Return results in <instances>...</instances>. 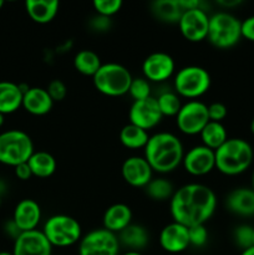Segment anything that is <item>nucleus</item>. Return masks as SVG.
Segmentation results:
<instances>
[{
    "label": "nucleus",
    "mask_w": 254,
    "mask_h": 255,
    "mask_svg": "<svg viewBox=\"0 0 254 255\" xmlns=\"http://www.w3.org/2000/svg\"><path fill=\"white\" fill-rule=\"evenodd\" d=\"M209 122L208 106L198 100H191L182 105L176 116V124L179 131L188 136L199 134Z\"/></svg>",
    "instance_id": "10"
},
{
    "label": "nucleus",
    "mask_w": 254,
    "mask_h": 255,
    "mask_svg": "<svg viewBox=\"0 0 254 255\" xmlns=\"http://www.w3.org/2000/svg\"><path fill=\"white\" fill-rule=\"evenodd\" d=\"M156 100L162 116L176 117L182 107L179 96L174 91L162 92V94L158 95V97Z\"/></svg>",
    "instance_id": "31"
},
{
    "label": "nucleus",
    "mask_w": 254,
    "mask_h": 255,
    "mask_svg": "<svg viewBox=\"0 0 254 255\" xmlns=\"http://www.w3.org/2000/svg\"><path fill=\"white\" fill-rule=\"evenodd\" d=\"M47 94L50 95V97L52 99L54 102H60L66 97L67 95V87L61 80H52L49 84L46 89Z\"/></svg>",
    "instance_id": "36"
},
{
    "label": "nucleus",
    "mask_w": 254,
    "mask_h": 255,
    "mask_svg": "<svg viewBox=\"0 0 254 255\" xmlns=\"http://www.w3.org/2000/svg\"><path fill=\"white\" fill-rule=\"evenodd\" d=\"M234 241L237 246L241 247L243 251L253 247V227L251 226H239L234 229Z\"/></svg>",
    "instance_id": "34"
},
{
    "label": "nucleus",
    "mask_w": 254,
    "mask_h": 255,
    "mask_svg": "<svg viewBox=\"0 0 254 255\" xmlns=\"http://www.w3.org/2000/svg\"><path fill=\"white\" fill-rule=\"evenodd\" d=\"M104 228L115 234H119L131 224L132 211L127 204L116 203L106 209L104 214Z\"/></svg>",
    "instance_id": "21"
},
{
    "label": "nucleus",
    "mask_w": 254,
    "mask_h": 255,
    "mask_svg": "<svg viewBox=\"0 0 254 255\" xmlns=\"http://www.w3.org/2000/svg\"><path fill=\"white\" fill-rule=\"evenodd\" d=\"M54 101L42 87H29L22 96V107L34 116H44L51 111Z\"/></svg>",
    "instance_id": "19"
},
{
    "label": "nucleus",
    "mask_w": 254,
    "mask_h": 255,
    "mask_svg": "<svg viewBox=\"0 0 254 255\" xmlns=\"http://www.w3.org/2000/svg\"><path fill=\"white\" fill-rule=\"evenodd\" d=\"M90 25H91L92 29L96 30V31H107V30L111 27V20H110V17L96 15V16H94L91 19Z\"/></svg>",
    "instance_id": "39"
},
{
    "label": "nucleus",
    "mask_w": 254,
    "mask_h": 255,
    "mask_svg": "<svg viewBox=\"0 0 254 255\" xmlns=\"http://www.w3.org/2000/svg\"><path fill=\"white\" fill-rule=\"evenodd\" d=\"M176 64L171 55L166 52H153L142 64L143 77L149 82H163L173 75Z\"/></svg>",
    "instance_id": "14"
},
{
    "label": "nucleus",
    "mask_w": 254,
    "mask_h": 255,
    "mask_svg": "<svg viewBox=\"0 0 254 255\" xmlns=\"http://www.w3.org/2000/svg\"><path fill=\"white\" fill-rule=\"evenodd\" d=\"M117 238H119L120 246L126 247V248H128V251L132 252H139L144 249L149 241L147 229L139 224L132 223L124 231L120 232L117 234Z\"/></svg>",
    "instance_id": "24"
},
{
    "label": "nucleus",
    "mask_w": 254,
    "mask_h": 255,
    "mask_svg": "<svg viewBox=\"0 0 254 255\" xmlns=\"http://www.w3.org/2000/svg\"><path fill=\"white\" fill-rule=\"evenodd\" d=\"M42 233L52 247H71L79 243L82 238L81 226L72 217L66 214H56L45 222Z\"/></svg>",
    "instance_id": "7"
},
{
    "label": "nucleus",
    "mask_w": 254,
    "mask_h": 255,
    "mask_svg": "<svg viewBox=\"0 0 254 255\" xmlns=\"http://www.w3.org/2000/svg\"><path fill=\"white\" fill-rule=\"evenodd\" d=\"M1 192H2V184L0 183V194H1Z\"/></svg>",
    "instance_id": "50"
},
{
    "label": "nucleus",
    "mask_w": 254,
    "mask_h": 255,
    "mask_svg": "<svg viewBox=\"0 0 254 255\" xmlns=\"http://www.w3.org/2000/svg\"><path fill=\"white\" fill-rule=\"evenodd\" d=\"M117 234L105 228L94 229L79 242V255H120Z\"/></svg>",
    "instance_id": "9"
},
{
    "label": "nucleus",
    "mask_w": 254,
    "mask_h": 255,
    "mask_svg": "<svg viewBox=\"0 0 254 255\" xmlns=\"http://www.w3.org/2000/svg\"><path fill=\"white\" fill-rule=\"evenodd\" d=\"M253 247H254V228H253Z\"/></svg>",
    "instance_id": "51"
},
{
    "label": "nucleus",
    "mask_w": 254,
    "mask_h": 255,
    "mask_svg": "<svg viewBox=\"0 0 254 255\" xmlns=\"http://www.w3.org/2000/svg\"><path fill=\"white\" fill-rule=\"evenodd\" d=\"M2 6H4V1H2V0H0V9H1Z\"/></svg>",
    "instance_id": "49"
},
{
    "label": "nucleus",
    "mask_w": 254,
    "mask_h": 255,
    "mask_svg": "<svg viewBox=\"0 0 254 255\" xmlns=\"http://www.w3.org/2000/svg\"><path fill=\"white\" fill-rule=\"evenodd\" d=\"M202 139V144L208 148L218 149L224 142L228 139V134H227V129L221 122H213L209 121L208 124L206 125L202 132L199 133Z\"/></svg>",
    "instance_id": "28"
},
{
    "label": "nucleus",
    "mask_w": 254,
    "mask_h": 255,
    "mask_svg": "<svg viewBox=\"0 0 254 255\" xmlns=\"http://www.w3.org/2000/svg\"><path fill=\"white\" fill-rule=\"evenodd\" d=\"M122 178L127 184L136 188L146 187L152 179L153 169L144 157L132 156L124 162L121 168Z\"/></svg>",
    "instance_id": "16"
},
{
    "label": "nucleus",
    "mask_w": 254,
    "mask_h": 255,
    "mask_svg": "<svg viewBox=\"0 0 254 255\" xmlns=\"http://www.w3.org/2000/svg\"><path fill=\"white\" fill-rule=\"evenodd\" d=\"M241 0H232V1H218L219 5L224 7H231V6H237V5L241 4Z\"/></svg>",
    "instance_id": "42"
},
{
    "label": "nucleus",
    "mask_w": 254,
    "mask_h": 255,
    "mask_svg": "<svg viewBox=\"0 0 254 255\" xmlns=\"http://www.w3.org/2000/svg\"><path fill=\"white\" fill-rule=\"evenodd\" d=\"M0 255H14L12 254V252L10 253V252H0Z\"/></svg>",
    "instance_id": "47"
},
{
    "label": "nucleus",
    "mask_w": 254,
    "mask_h": 255,
    "mask_svg": "<svg viewBox=\"0 0 254 255\" xmlns=\"http://www.w3.org/2000/svg\"><path fill=\"white\" fill-rule=\"evenodd\" d=\"M132 75L127 67L116 62L102 64L99 71L92 77L95 87L105 96L120 97L128 92Z\"/></svg>",
    "instance_id": "4"
},
{
    "label": "nucleus",
    "mask_w": 254,
    "mask_h": 255,
    "mask_svg": "<svg viewBox=\"0 0 254 255\" xmlns=\"http://www.w3.org/2000/svg\"><path fill=\"white\" fill-rule=\"evenodd\" d=\"M149 139V134L146 129L128 124L122 127L120 132V141L126 148L139 149L144 148Z\"/></svg>",
    "instance_id": "27"
},
{
    "label": "nucleus",
    "mask_w": 254,
    "mask_h": 255,
    "mask_svg": "<svg viewBox=\"0 0 254 255\" xmlns=\"http://www.w3.org/2000/svg\"><path fill=\"white\" fill-rule=\"evenodd\" d=\"M229 212L241 217L254 216V191L247 187L236 188L226 199Z\"/></svg>",
    "instance_id": "20"
},
{
    "label": "nucleus",
    "mask_w": 254,
    "mask_h": 255,
    "mask_svg": "<svg viewBox=\"0 0 254 255\" xmlns=\"http://www.w3.org/2000/svg\"><path fill=\"white\" fill-rule=\"evenodd\" d=\"M182 164L191 176H206L216 168V154L213 149L199 144L184 153Z\"/></svg>",
    "instance_id": "13"
},
{
    "label": "nucleus",
    "mask_w": 254,
    "mask_h": 255,
    "mask_svg": "<svg viewBox=\"0 0 254 255\" xmlns=\"http://www.w3.org/2000/svg\"><path fill=\"white\" fill-rule=\"evenodd\" d=\"M122 255H142L141 252H132V251H127L126 253H124Z\"/></svg>",
    "instance_id": "44"
},
{
    "label": "nucleus",
    "mask_w": 254,
    "mask_h": 255,
    "mask_svg": "<svg viewBox=\"0 0 254 255\" xmlns=\"http://www.w3.org/2000/svg\"><path fill=\"white\" fill-rule=\"evenodd\" d=\"M144 158L153 172L169 173L182 164L184 157L181 139L169 132H158L149 136L144 147Z\"/></svg>",
    "instance_id": "2"
},
{
    "label": "nucleus",
    "mask_w": 254,
    "mask_h": 255,
    "mask_svg": "<svg viewBox=\"0 0 254 255\" xmlns=\"http://www.w3.org/2000/svg\"><path fill=\"white\" fill-rule=\"evenodd\" d=\"M242 21L233 14L219 11L209 16L208 36L213 46L218 49H231L242 39Z\"/></svg>",
    "instance_id": "6"
},
{
    "label": "nucleus",
    "mask_w": 254,
    "mask_h": 255,
    "mask_svg": "<svg viewBox=\"0 0 254 255\" xmlns=\"http://www.w3.org/2000/svg\"><path fill=\"white\" fill-rule=\"evenodd\" d=\"M14 255H52V246L42 231L21 232L14 241Z\"/></svg>",
    "instance_id": "15"
},
{
    "label": "nucleus",
    "mask_w": 254,
    "mask_h": 255,
    "mask_svg": "<svg viewBox=\"0 0 254 255\" xmlns=\"http://www.w3.org/2000/svg\"><path fill=\"white\" fill-rule=\"evenodd\" d=\"M2 125H4V115L0 114V127H1Z\"/></svg>",
    "instance_id": "46"
},
{
    "label": "nucleus",
    "mask_w": 254,
    "mask_h": 255,
    "mask_svg": "<svg viewBox=\"0 0 254 255\" xmlns=\"http://www.w3.org/2000/svg\"><path fill=\"white\" fill-rule=\"evenodd\" d=\"M121 0H95L92 2L95 11L97 15H101L105 17H111L112 15L117 14L122 7Z\"/></svg>",
    "instance_id": "33"
},
{
    "label": "nucleus",
    "mask_w": 254,
    "mask_h": 255,
    "mask_svg": "<svg viewBox=\"0 0 254 255\" xmlns=\"http://www.w3.org/2000/svg\"><path fill=\"white\" fill-rule=\"evenodd\" d=\"M146 193L153 201H166L171 199L174 193V188L171 182L166 178H152L146 187Z\"/></svg>",
    "instance_id": "30"
},
{
    "label": "nucleus",
    "mask_w": 254,
    "mask_h": 255,
    "mask_svg": "<svg viewBox=\"0 0 254 255\" xmlns=\"http://www.w3.org/2000/svg\"><path fill=\"white\" fill-rule=\"evenodd\" d=\"M14 168H15V176H16L19 179H21V181H27V179H30L32 177V172L31 169H30L27 162L19 164V166L14 167Z\"/></svg>",
    "instance_id": "40"
},
{
    "label": "nucleus",
    "mask_w": 254,
    "mask_h": 255,
    "mask_svg": "<svg viewBox=\"0 0 254 255\" xmlns=\"http://www.w3.org/2000/svg\"><path fill=\"white\" fill-rule=\"evenodd\" d=\"M128 94L131 95L134 101H141L151 97V85L144 77H137L132 79L131 86H129Z\"/></svg>",
    "instance_id": "32"
},
{
    "label": "nucleus",
    "mask_w": 254,
    "mask_h": 255,
    "mask_svg": "<svg viewBox=\"0 0 254 255\" xmlns=\"http://www.w3.org/2000/svg\"><path fill=\"white\" fill-rule=\"evenodd\" d=\"M242 37L254 42V15L242 21Z\"/></svg>",
    "instance_id": "38"
},
{
    "label": "nucleus",
    "mask_w": 254,
    "mask_h": 255,
    "mask_svg": "<svg viewBox=\"0 0 254 255\" xmlns=\"http://www.w3.org/2000/svg\"><path fill=\"white\" fill-rule=\"evenodd\" d=\"M227 114H228L227 107L222 102H213L208 106L209 121L221 122L222 124V121L227 117Z\"/></svg>",
    "instance_id": "37"
},
{
    "label": "nucleus",
    "mask_w": 254,
    "mask_h": 255,
    "mask_svg": "<svg viewBox=\"0 0 254 255\" xmlns=\"http://www.w3.org/2000/svg\"><path fill=\"white\" fill-rule=\"evenodd\" d=\"M211 87V76L201 66H186L174 76V92L189 101L203 96Z\"/></svg>",
    "instance_id": "8"
},
{
    "label": "nucleus",
    "mask_w": 254,
    "mask_h": 255,
    "mask_svg": "<svg viewBox=\"0 0 254 255\" xmlns=\"http://www.w3.org/2000/svg\"><path fill=\"white\" fill-rule=\"evenodd\" d=\"M5 232H6V234H9L11 238H14V241L20 236V234H21V231L17 228V226L14 223L12 219L9 222V223L5 224Z\"/></svg>",
    "instance_id": "41"
},
{
    "label": "nucleus",
    "mask_w": 254,
    "mask_h": 255,
    "mask_svg": "<svg viewBox=\"0 0 254 255\" xmlns=\"http://www.w3.org/2000/svg\"><path fill=\"white\" fill-rule=\"evenodd\" d=\"M74 66L80 74L94 77L102 66L101 59L92 50H81L74 57Z\"/></svg>",
    "instance_id": "29"
},
{
    "label": "nucleus",
    "mask_w": 254,
    "mask_h": 255,
    "mask_svg": "<svg viewBox=\"0 0 254 255\" xmlns=\"http://www.w3.org/2000/svg\"><path fill=\"white\" fill-rule=\"evenodd\" d=\"M169 201L173 222L187 228L204 226L217 208L216 193L202 183H188L179 187Z\"/></svg>",
    "instance_id": "1"
},
{
    "label": "nucleus",
    "mask_w": 254,
    "mask_h": 255,
    "mask_svg": "<svg viewBox=\"0 0 254 255\" xmlns=\"http://www.w3.org/2000/svg\"><path fill=\"white\" fill-rule=\"evenodd\" d=\"M177 25L182 36L186 40L191 42L203 41L208 36L209 16L199 5V7L196 9L183 11Z\"/></svg>",
    "instance_id": "11"
},
{
    "label": "nucleus",
    "mask_w": 254,
    "mask_h": 255,
    "mask_svg": "<svg viewBox=\"0 0 254 255\" xmlns=\"http://www.w3.org/2000/svg\"><path fill=\"white\" fill-rule=\"evenodd\" d=\"M24 92L20 85L11 81H0V114L9 115L22 106Z\"/></svg>",
    "instance_id": "23"
},
{
    "label": "nucleus",
    "mask_w": 254,
    "mask_h": 255,
    "mask_svg": "<svg viewBox=\"0 0 254 255\" xmlns=\"http://www.w3.org/2000/svg\"><path fill=\"white\" fill-rule=\"evenodd\" d=\"M34 152V143L26 132L9 129L0 133V163L16 167L29 161Z\"/></svg>",
    "instance_id": "5"
},
{
    "label": "nucleus",
    "mask_w": 254,
    "mask_h": 255,
    "mask_svg": "<svg viewBox=\"0 0 254 255\" xmlns=\"http://www.w3.org/2000/svg\"><path fill=\"white\" fill-rule=\"evenodd\" d=\"M0 204H1V199H0Z\"/></svg>",
    "instance_id": "52"
},
{
    "label": "nucleus",
    "mask_w": 254,
    "mask_h": 255,
    "mask_svg": "<svg viewBox=\"0 0 254 255\" xmlns=\"http://www.w3.org/2000/svg\"><path fill=\"white\" fill-rule=\"evenodd\" d=\"M189 244L197 248H201L208 241V231L204 226H194L188 228Z\"/></svg>",
    "instance_id": "35"
},
{
    "label": "nucleus",
    "mask_w": 254,
    "mask_h": 255,
    "mask_svg": "<svg viewBox=\"0 0 254 255\" xmlns=\"http://www.w3.org/2000/svg\"><path fill=\"white\" fill-rule=\"evenodd\" d=\"M252 189L254 191V171H253V174H252Z\"/></svg>",
    "instance_id": "48"
},
{
    "label": "nucleus",
    "mask_w": 254,
    "mask_h": 255,
    "mask_svg": "<svg viewBox=\"0 0 254 255\" xmlns=\"http://www.w3.org/2000/svg\"><path fill=\"white\" fill-rule=\"evenodd\" d=\"M151 12L157 20L167 24H178L183 10L178 0H156L151 4Z\"/></svg>",
    "instance_id": "25"
},
{
    "label": "nucleus",
    "mask_w": 254,
    "mask_h": 255,
    "mask_svg": "<svg viewBox=\"0 0 254 255\" xmlns=\"http://www.w3.org/2000/svg\"><path fill=\"white\" fill-rule=\"evenodd\" d=\"M12 221L21 232L35 231L41 221V208L34 199H22L15 207Z\"/></svg>",
    "instance_id": "18"
},
{
    "label": "nucleus",
    "mask_w": 254,
    "mask_h": 255,
    "mask_svg": "<svg viewBox=\"0 0 254 255\" xmlns=\"http://www.w3.org/2000/svg\"><path fill=\"white\" fill-rule=\"evenodd\" d=\"M162 117L156 97L152 96L141 101H133L128 112L129 124L146 131L156 127L162 121Z\"/></svg>",
    "instance_id": "12"
},
{
    "label": "nucleus",
    "mask_w": 254,
    "mask_h": 255,
    "mask_svg": "<svg viewBox=\"0 0 254 255\" xmlns=\"http://www.w3.org/2000/svg\"><path fill=\"white\" fill-rule=\"evenodd\" d=\"M241 255H254V247H251V248L243 251Z\"/></svg>",
    "instance_id": "43"
},
{
    "label": "nucleus",
    "mask_w": 254,
    "mask_h": 255,
    "mask_svg": "<svg viewBox=\"0 0 254 255\" xmlns=\"http://www.w3.org/2000/svg\"><path fill=\"white\" fill-rule=\"evenodd\" d=\"M251 131H252V133L254 134V117H253V120H252V122H251Z\"/></svg>",
    "instance_id": "45"
},
{
    "label": "nucleus",
    "mask_w": 254,
    "mask_h": 255,
    "mask_svg": "<svg viewBox=\"0 0 254 255\" xmlns=\"http://www.w3.org/2000/svg\"><path fill=\"white\" fill-rule=\"evenodd\" d=\"M159 246L167 253L177 254L184 252L191 246L188 228L176 222L167 224L159 233Z\"/></svg>",
    "instance_id": "17"
},
{
    "label": "nucleus",
    "mask_w": 254,
    "mask_h": 255,
    "mask_svg": "<svg viewBox=\"0 0 254 255\" xmlns=\"http://www.w3.org/2000/svg\"><path fill=\"white\" fill-rule=\"evenodd\" d=\"M32 176L39 178H47L56 171V159L51 153L45 151H37L32 153L27 161Z\"/></svg>",
    "instance_id": "26"
},
{
    "label": "nucleus",
    "mask_w": 254,
    "mask_h": 255,
    "mask_svg": "<svg viewBox=\"0 0 254 255\" xmlns=\"http://www.w3.org/2000/svg\"><path fill=\"white\" fill-rule=\"evenodd\" d=\"M216 154V168L226 176H238L251 167L254 152L251 143L243 138H228Z\"/></svg>",
    "instance_id": "3"
},
{
    "label": "nucleus",
    "mask_w": 254,
    "mask_h": 255,
    "mask_svg": "<svg viewBox=\"0 0 254 255\" xmlns=\"http://www.w3.org/2000/svg\"><path fill=\"white\" fill-rule=\"evenodd\" d=\"M59 1L56 0H27L25 9L32 21L37 24H47L52 21L59 11Z\"/></svg>",
    "instance_id": "22"
}]
</instances>
